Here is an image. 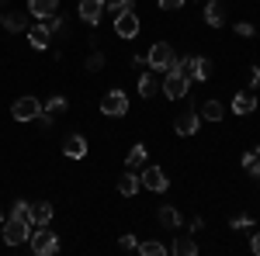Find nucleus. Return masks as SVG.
<instances>
[{
  "label": "nucleus",
  "instance_id": "obj_1",
  "mask_svg": "<svg viewBox=\"0 0 260 256\" xmlns=\"http://www.w3.org/2000/svg\"><path fill=\"white\" fill-rule=\"evenodd\" d=\"M28 246H31L35 256H52V253H59V236H56L49 225H39V229L28 236Z\"/></svg>",
  "mask_w": 260,
  "mask_h": 256
},
{
  "label": "nucleus",
  "instance_id": "obj_2",
  "mask_svg": "<svg viewBox=\"0 0 260 256\" xmlns=\"http://www.w3.org/2000/svg\"><path fill=\"white\" fill-rule=\"evenodd\" d=\"M0 236H4V242L7 246H21V242H28V236H31V222H24V218L11 215L0 222Z\"/></svg>",
  "mask_w": 260,
  "mask_h": 256
},
{
  "label": "nucleus",
  "instance_id": "obj_3",
  "mask_svg": "<svg viewBox=\"0 0 260 256\" xmlns=\"http://www.w3.org/2000/svg\"><path fill=\"white\" fill-rule=\"evenodd\" d=\"M174 62H177V52H174V45H167V42H156V45L149 49V56H146V66H149L153 73H170Z\"/></svg>",
  "mask_w": 260,
  "mask_h": 256
},
{
  "label": "nucleus",
  "instance_id": "obj_4",
  "mask_svg": "<svg viewBox=\"0 0 260 256\" xmlns=\"http://www.w3.org/2000/svg\"><path fill=\"white\" fill-rule=\"evenodd\" d=\"M174 69H180L187 80H208V73H212V62L205 59V56H187V59H177L174 62Z\"/></svg>",
  "mask_w": 260,
  "mask_h": 256
},
{
  "label": "nucleus",
  "instance_id": "obj_5",
  "mask_svg": "<svg viewBox=\"0 0 260 256\" xmlns=\"http://www.w3.org/2000/svg\"><path fill=\"white\" fill-rule=\"evenodd\" d=\"M187 87H191V80L184 77L180 69H170V73H163L160 94H167L170 100H180V97H187Z\"/></svg>",
  "mask_w": 260,
  "mask_h": 256
},
{
  "label": "nucleus",
  "instance_id": "obj_6",
  "mask_svg": "<svg viewBox=\"0 0 260 256\" xmlns=\"http://www.w3.org/2000/svg\"><path fill=\"white\" fill-rule=\"evenodd\" d=\"M101 115H108V118H125V115H128V94H125V90H108V94L101 97Z\"/></svg>",
  "mask_w": 260,
  "mask_h": 256
},
{
  "label": "nucleus",
  "instance_id": "obj_7",
  "mask_svg": "<svg viewBox=\"0 0 260 256\" xmlns=\"http://www.w3.org/2000/svg\"><path fill=\"white\" fill-rule=\"evenodd\" d=\"M11 115H14V121H35V118L42 115V104H39V97H31V94L18 97L14 104H11Z\"/></svg>",
  "mask_w": 260,
  "mask_h": 256
},
{
  "label": "nucleus",
  "instance_id": "obj_8",
  "mask_svg": "<svg viewBox=\"0 0 260 256\" xmlns=\"http://www.w3.org/2000/svg\"><path fill=\"white\" fill-rule=\"evenodd\" d=\"M115 35H118V39H125V42L139 35V14H136L132 7H128V11H118V14H115Z\"/></svg>",
  "mask_w": 260,
  "mask_h": 256
},
{
  "label": "nucleus",
  "instance_id": "obj_9",
  "mask_svg": "<svg viewBox=\"0 0 260 256\" xmlns=\"http://www.w3.org/2000/svg\"><path fill=\"white\" fill-rule=\"evenodd\" d=\"M139 180H142V187H146V191H153V194H163V191L170 187V177L163 173L160 166H146V170L139 173Z\"/></svg>",
  "mask_w": 260,
  "mask_h": 256
},
{
  "label": "nucleus",
  "instance_id": "obj_10",
  "mask_svg": "<svg viewBox=\"0 0 260 256\" xmlns=\"http://www.w3.org/2000/svg\"><path fill=\"white\" fill-rule=\"evenodd\" d=\"M104 11H108L104 0H80V4H77V14H80L83 24H98V21L104 18Z\"/></svg>",
  "mask_w": 260,
  "mask_h": 256
},
{
  "label": "nucleus",
  "instance_id": "obj_11",
  "mask_svg": "<svg viewBox=\"0 0 260 256\" xmlns=\"http://www.w3.org/2000/svg\"><path fill=\"white\" fill-rule=\"evenodd\" d=\"M198 128H201L198 111H184V115L174 121V132H177V135H198Z\"/></svg>",
  "mask_w": 260,
  "mask_h": 256
},
{
  "label": "nucleus",
  "instance_id": "obj_12",
  "mask_svg": "<svg viewBox=\"0 0 260 256\" xmlns=\"http://www.w3.org/2000/svg\"><path fill=\"white\" fill-rule=\"evenodd\" d=\"M49 42H52V31H49V24H45V21L35 24V28L28 31V45H31L35 52H45V49H49Z\"/></svg>",
  "mask_w": 260,
  "mask_h": 256
},
{
  "label": "nucleus",
  "instance_id": "obj_13",
  "mask_svg": "<svg viewBox=\"0 0 260 256\" xmlns=\"http://www.w3.org/2000/svg\"><path fill=\"white\" fill-rule=\"evenodd\" d=\"M233 111H236L240 118L253 115V111H257V94H253V90H243V94H236V97H233Z\"/></svg>",
  "mask_w": 260,
  "mask_h": 256
},
{
  "label": "nucleus",
  "instance_id": "obj_14",
  "mask_svg": "<svg viewBox=\"0 0 260 256\" xmlns=\"http://www.w3.org/2000/svg\"><path fill=\"white\" fill-rule=\"evenodd\" d=\"M62 153H66L70 159H83V156H87V138H83L80 132L66 135V142H62Z\"/></svg>",
  "mask_w": 260,
  "mask_h": 256
},
{
  "label": "nucleus",
  "instance_id": "obj_15",
  "mask_svg": "<svg viewBox=\"0 0 260 256\" xmlns=\"http://www.w3.org/2000/svg\"><path fill=\"white\" fill-rule=\"evenodd\" d=\"M139 187H142V180H139L136 170H125V173L118 177V194L121 197H136V194H139Z\"/></svg>",
  "mask_w": 260,
  "mask_h": 256
},
{
  "label": "nucleus",
  "instance_id": "obj_16",
  "mask_svg": "<svg viewBox=\"0 0 260 256\" xmlns=\"http://www.w3.org/2000/svg\"><path fill=\"white\" fill-rule=\"evenodd\" d=\"M28 14H35V18H52V14H59V0H28Z\"/></svg>",
  "mask_w": 260,
  "mask_h": 256
},
{
  "label": "nucleus",
  "instance_id": "obj_17",
  "mask_svg": "<svg viewBox=\"0 0 260 256\" xmlns=\"http://www.w3.org/2000/svg\"><path fill=\"white\" fill-rule=\"evenodd\" d=\"M156 94H160V80L146 66V73H139V97H156Z\"/></svg>",
  "mask_w": 260,
  "mask_h": 256
},
{
  "label": "nucleus",
  "instance_id": "obj_18",
  "mask_svg": "<svg viewBox=\"0 0 260 256\" xmlns=\"http://www.w3.org/2000/svg\"><path fill=\"white\" fill-rule=\"evenodd\" d=\"M205 24H212V28H222V24H225L222 0H208V4H205Z\"/></svg>",
  "mask_w": 260,
  "mask_h": 256
},
{
  "label": "nucleus",
  "instance_id": "obj_19",
  "mask_svg": "<svg viewBox=\"0 0 260 256\" xmlns=\"http://www.w3.org/2000/svg\"><path fill=\"white\" fill-rule=\"evenodd\" d=\"M52 222V204L49 201H35L31 204V225H49Z\"/></svg>",
  "mask_w": 260,
  "mask_h": 256
},
{
  "label": "nucleus",
  "instance_id": "obj_20",
  "mask_svg": "<svg viewBox=\"0 0 260 256\" xmlns=\"http://www.w3.org/2000/svg\"><path fill=\"white\" fill-rule=\"evenodd\" d=\"M4 28H7V31H24V28H28V7H24V11H11V14L4 18Z\"/></svg>",
  "mask_w": 260,
  "mask_h": 256
},
{
  "label": "nucleus",
  "instance_id": "obj_21",
  "mask_svg": "<svg viewBox=\"0 0 260 256\" xmlns=\"http://www.w3.org/2000/svg\"><path fill=\"white\" fill-rule=\"evenodd\" d=\"M146 156H149V153H146V145H132V149H128V156H125V166H128V170H139V166H146Z\"/></svg>",
  "mask_w": 260,
  "mask_h": 256
},
{
  "label": "nucleus",
  "instance_id": "obj_22",
  "mask_svg": "<svg viewBox=\"0 0 260 256\" xmlns=\"http://www.w3.org/2000/svg\"><path fill=\"white\" fill-rule=\"evenodd\" d=\"M156 218H160L163 229H180V211H177V208H170V204H163Z\"/></svg>",
  "mask_w": 260,
  "mask_h": 256
},
{
  "label": "nucleus",
  "instance_id": "obj_23",
  "mask_svg": "<svg viewBox=\"0 0 260 256\" xmlns=\"http://www.w3.org/2000/svg\"><path fill=\"white\" fill-rule=\"evenodd\" d=\"M222 115H225L222 100H205V104H201V118L205 121H222Z\"/></svg>",
  "mask_w": 260,
  "mask_h": 256
},
{
  "label": "nucleus",
  "instance_id": "obj_24",
  "mask_svg": "<svg viewBox=\"0 0 260 256\" xmlns=\"http://www.w3.org/2000/svg\"><path fill=\"white\" fill-rule=\"evenodd\" d=\"M174 253H177V256H194V253H198V242H194V236H177V242H174Z\"/></svg>",
  "mask_w": 260,
  "mask_h": 256
},
{
  "label": "nucleus",
  "instance_id": "obj_25",
  "mask_svg": "<svg viewBox=\"0 0 260 256\" xmlns=\"http://www.w3.org/2000/svg\"><path fill=\"white\" fill-rule=\"evenodd\" d=\"M243 170H246L250 177H260V145H257V149H250V153L243 156Z\"/></svg>",
  "mask_w": 260,
  "mask_h": 256
},
{
  "label": "nucleus",
  "instance_id": "obj_26",
  "mask_svg": "<svg viewBox=\"0 0 260 256\" xmlns=\"http://www.w3.org/2000/svg\"><path fill=\"white\" fill-rule=\"evenodd\" d=\"M66 107H70V100L62 97V94H52V97L45 100V107H42V111H49V115H52V118H56V115H62V111H66Z\"/></svg>",
  "mask_w": 260,
  "mask_h": 256
},
{
  "label": "nucleus",
  "instance_id": "obj_27",
  "mask_svg": "<svg viewBox=\"0 0 260 256\" xmlns=\"http://www.w3.org/2000/svg\"><path fill=\"white\" fill-rule=\"evenodd\" d=\"M139 253L142 256H167V246L156 242V239H146V242H139Z\"/></svg>",
  "mask_w": 260,
  "mask_h": 256
},
{
  "label": "nucleus",
  "instance_id": "obj_28",
  "mask_svg": "<svg viewBox=\"0 0 260 256\" xmlns=\"http://www.w3.org/2000/svg\"><path fill=\"white\" fill-rule=\"evenodd\" d=\"M45 24H49V31H52V35H66V18H62V14L45 18Z\"/></svg>",
  "mask_w": 260,
  "mask_h": 256
},
{
  "label": "nucleus",
  "instance_id": "obj_29",
  "mask_svg": "<svg viewBox=\"0 0 260 256\" xmlns=\"http://www.w3.org/2000/svg\"><path fill=\"white\" fill-rule=\"evenodd\" d=\"M11 215H18V218H24V222H31V204H28V201H14Z\"/></svg>",
  "mask_w": 260,
  "mask_h": 256
},
{
  "label": "nucleus",
  "instance_id": "obj_30",
  "mask_svg": "<svg viewBox=\"0 0 260 256\" xmlns=\"http://www.w3.org/2000/svg\"><path fill=\"white\" fill-rule=\"evenodd\" d=\"M101 66H104V56H101V52H90L87 62H83V69H87V73H98Z\"/></svg>",
  "mask_w": 260,
  "mask_h": 256
},
{
  "label": "nucleus",
  "instance_id": "obj_31",
  "mask_svg": "<svg viewBox=\"0 0 260 256\" xmlns=\"http://www.w3.org/2000/svg\"><path fill=\"white\" fill-rule=\"evenodd\" d=\"M104 7L118 14V11H128V7H132V0H104Z\"/></svg>",
  "mask_w": 260,
  "mask_h": 256
},
{
  "label": "nucleus",
  "instance_id": "obj_32",
  "mask_svg": "<svg viewBox=\"0 0 260 256\" xmlns=\"http://www.w3.org/2000/svg\"><path fill=\"white\" fill-rule=\"evenodd\" d=\"M253 31H257V28H253L250 21H240V24H236V35H240V39H253Z\"/></svg>",
  "mask_w": 260,
  "mask_h": 256
},
{
  "label": "nucleus",
  "instance_id": "obj_33",
  "mask_svg": "<svg viewBox=\"0 0 260 256\" xmlns=\"http://www.w3.org/2000/svg\"><path fill=\"white\" fill-rule=\"evenodd\" d=\"M118 246L125 249V253H132V249H139V239H136V236H121V239H118Z\"/></svg>",
  "mask_w": 260,
  "mask_h": 256
},
{
  "label": "nucleus",
  "instance_id": "obj_34",
  "mask_svg": "<svg viewBox=\"0 0 260 256\" xmlns=\"http://www.w3.org/2000/svg\"><path fill=\"white\" fill-rule=\"evenodd\" d=\"M229 225H233V229H240V232H243V229H250V225H253V218H250V215H236L233 222H229Z\"/></svg>",
  "mask_w": 260,
  "mask_h": 256
},
{
  "label": "nucleus",
  "instance_id": "obj_35",
  "mask_svg": "<svg viewBox=\"0 0 260 256\" xmlns=\"http://www.w3.org/2000/svg\"><path fill=\"white\" fill-rule=\"evenodd\" d=\"M156 4H160L163 11H180L184 7V0H156Z\"/></svg>",
  "mask_w": 260,
  "mask_h": 256
},
{
  "label": "nucleus",
  "instance_id": "obj_36",
  "mask_svg": "<svg viewBox=\"0 0 260 256\" xmlns=\"http://www.w3.org/2000/svg\"><path fill=\"white\" fill-rule=\"evenodd\" d=\"M260 87V66H250V90Z\"/></svg>",
  "mask_w": 260,
  "mask_h": 256
},
{
  "label": "nucleus",
  "instance_id": "obj_37",
  "mask_svg": "<svg viewBox=\"0 0 260 256\" xmlns=\"http://www.w3.org/2000/svg\"><path fill=\"white\" fill-rule=\"evenodd\" d=\"M250 253L260 256V232H253V239H250Z\"/></svg>",
  "mask_w": 260,
  "mask_h": 256
},
{
  "label": "nucleus",
  "instance_id": "obj_38",
  "mask_svg": "<svg viewBox=\"0 0 260 256\" xmlns=\"http://www.w3.org/2000/svg\"><path fill=\"white\" fill-rule=\"evenodd\" d=\"M201 229H205V218L194 215V218H191V232H201Z\"/></svg>",
  "mask_w": 260,
  "mask_h": 256
},
{
  "label": "nucleus",
  "instance_id": "obj_39",
  "mask_svg": "<svg viewBox=\"0 0 260 256\" xmlns=\"http://www.w3.org/2000/svg\"><path fill=\"white\" fill-rule=\"evenodd\" d=\"M0 24H4V14H0Z\"/></svg>",
  "mask_w": 260,
  "mask_h": 256
},
{
  "label": "nucleus",
  "instance_id": "obj_40",
  "mask_svg": "<svg viewBox=\"0 0 260 256\" xmlns=\"http://www.w3.org/2000/svg\"><path fill=\"white\" fill-rule=\"evenodd\" d=\"M0 4H4V0H0Z\"/></svg>",
  "mask_w": 260,
  "mask_h": 256
},
{
  "label": "nucleus",
  "instance_id": "obj_41",
  "mask_svg": "<svg viewBox=\"0 0 260 256\" xmlns=\"http://www.w3.org/2000/svg\"><path fill=\"white\" fill-rule=\"evenodd\" d=\"M0 222H4V218H0Z\"/></svg>",
  "mask_w": 260,
  "mask_h": 256
}]
</instances>
